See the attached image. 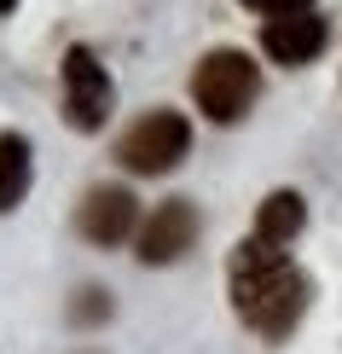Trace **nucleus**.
<instances>
[{"label":"nucleus","instance_id":"obj_9","mask_svg":"<svg viewBox=\"0 0 342 354\" xmlns=\"http://www.w3.org/2000/svg\"><path fill=\"white\" fill-rule=\"evenodd\" d=\"M302 227H307V203H302V192L278 186V192H267V198H261V209H256V232H261L267 244H290Z\"/></svg>","mask_w":342,"mask_h":354},{"label":"nucleus","instance_id":"obj_3","mask_svg":"<svg viewBox=\"0 0 342 354\" xmlns=\"http://www.w3.org/2000/svg\"><path fill=\"white\" fill-rule=\"evenodd\" d=\"M191 151V122L180 111H145L140 122L116 140V163L128 174H169Z\"/></svg>","mask_w":342,"mask_h":354},{"label":"nucleus","instance_id":"obj_12","mask_svg":"<svg viewBox=\"0 0 342 354\" xmlns=\"http://www.w3.org/2000/svg\"><path fill=\"white\" fill-rule=\"evenodd\" d=\"M12 6H18V0H0V18H6V12H12Z\"/></svg>","mask_w":342,"mask_h":354},{"label":"nucleus","instance_id":"obj_7","mask_svg":"<svg viewBox=\"0 0 342 354\" xmlns=\"http://www.w3.org/2000/svg\"><path fill=\"white\" fill-rule=\"evenodd\" d=\"M76 227L87 244H122L133 227H140V203H133L128 186H87V198L76 203Z\"/></svg>","mask_w":342,"mask_h":354},{"label":"nucleus","instance_id":"obj_2","mask_svg":"<svg viewBox=\"0 0 342 354\" xmlns=\"http://www.w3.org/2000/svg\"><path fill=\"white\" fill-rule=\"evenodd\" d=\"M191 99H198V111L209 116L215 128L244 122L249 105L261 99V64H256L244 47H215V53H203L198 70H191Z\"/></svg>","mask_w":342,"mask_h":354},{"label":"nucleus","instance_id":"obj_5","mask_svg":"<svg viewBox=\"0 0 342 354\" xmlns=\"http://www.w3.org/2000/svg\"><path fill=\"white\" fill-rule=\"evenodd\" d=\"M198 244V209H191L186 198H169L157 203L151 215L140 221V268H169V261H180L186 250Z\"/></svg>","mask_w":342,"mask_h":354},{"label":"nucleus","instance_id":"obj_4","mask_svg":"<svg viewBox=\"0 0 342 354\" xmlns=\"http://www.w3.org/2000/svg\"><path fill=\"white\" fill-rule=\"evenodd\" d=\"M111 105H116V87L105 76V64L93 58V47H70L64 53V116L76 134H99L111 122Z\"/></svg>","mask_w":342,"mask_h":354},{"label":"nucleus","instance_id":"obj_11","mask_svg":"<svg viewBox=\"0 0 342 354\" xmlns=\"http://www.w3.org/2000/svg\"><path fill=\"white\" fill-rule=\"evenodd\" d=\"M238 6L261 12V18H278V12H302V6H314V0H238Z\"/></svg>","mask_w":342,"mask_h":354},{"label":"nucleus","instance_id":"obj_10","mask_svg":"<svg viewBox=\"0 0 342 354\" xmlns=\"http://www.w3.org/2000/svg\"><path fill=\"white\" fill-rule=\"evenodd\" d=\"M105 319H111V290L82 285L76 302H70V326H105Z\"/></svg>","mask_w":342,"mask_h":354},{"label":"nucleus","instance_id":"obj_6","mask_svg":"<svg viewBox=\"0 0 342 354\" xmlns=\"http://www.w3.org/2000/svg\"><path fill=\"white\" fill-rule=\"evenodd\" d=\"M325 47H331V24H325L314 6L278 12V18H267V29H261V53L273 58V64H314Z\"/></svg>","mask_w":342,"mask_h":354},{"label":"nucleus","instance_id":"obj_8","mask_svg":"<svg viewBox=\"0 0 342 354\" xmlns=\"http://www.w3.org/2000/svg\"><path fill=\"white\" fill-rule=\"evenodd\" d=\"M29 180H35V145L18 128H0V215L29 198Z\"/></svg>","mask_w":342,"mask_h":354},{"label":"nucleus","instance_id":"obj_1","mask_svg":"<svg viewBox=\"0 0 342 354\" xmlns=\"http://www.w3.org/2000/svg\"><path fill=\"white\" fill-rule=\"evenodd\" d=\"M227 297H232V314L256 337L285 343V337L302 326L314 285H307V273L285 256V244H267L261 232H249V239H238L232 256H227Z\"/></svg>","mask_w":342,"mask_h":354}]
</instances>
